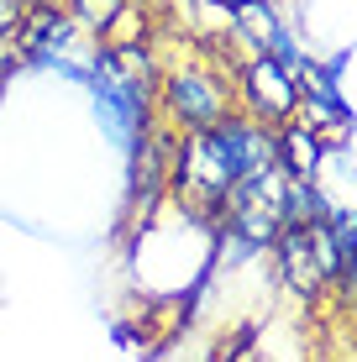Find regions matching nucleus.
I'll return each instance as SVG.
<instances>
[{"instance_id":"f257e3e1","label":"nucleus","mask_w":357,"mask_h":362,"mask_svg":"<svg viewBox=\"0 0 357 362\" xmlns=\"http://www.w3.org/2000/svg\"><path fill=\"white\" fill-rule=\"evenodd\" d=\"M279 163L274 158V127L268 121H252L247 110H231L216 127H194L174 136V158H168V194L179 199L184 210L205 216L216 226V210L226 189L242 179V173Z\"/></svg>"},{"instance_id":"f03ea898","label":"nucleus","mask_w":357,"mask_h":362,"mask_svg":"<svg viewBox=\"0 0 357 362\" xmlns=\"http://www.w3.org/2000/svg\"><path fill=\"white\" fill-rule=\"evenodd\" d=\"M237 110V90H231V64L205 58V64H163L153 90V116L174 132L216 127L221 116Z\"/></svg>"},{"instance_id":"7ed1b4c3","label":"nucleus","mask_w":357,"mask_h":362,"mask_svg":"<svg viewBox=\"0 0 357 362\" xmlns=\"http://www.w3.org/2000/svg\"><path fill=\"white\" fill-rule=\"evenodd\" d=\"M231 90H237V110H247L252 121H268V127L289 121L300 105V84L274 53H247L242 64H231Z\"/></svg>"},{"instance_id":"20e7f679","label":"nucleus","mask_w":357,"mask_h":362,"mask_svg":"<svg viewBox=\"0 0 357 362\" xmlns=\"http://www.w3.org/2000/svg\"><path fill=\"white\" fill-rule=\"evenodd\" d=\"M268 252H274V273H279V289L289 299H300V305H321L331 279L321 268V257H315V242H310V221H284L279 236L268 242Z\"/></svg>"},{"instance_id":"39448f33","label":"nucleus","mask_w":357,"mask_h":362,"mask_svg":"<svg viewBox=\"0 0 357 362\" xmlns=\"http://www.w3.org/2000/svg\"><path fill=\"white\" fill-rule=\"evenodd\" d=\"M326 153L331 147L315 132H305L300 121H279L274 127V158H279V168H284L289 179H321Z\"/></svg>"},{"instance_id":"423d86ee","label":"nucleus","mask_w":357,"mask_h":362,"mask_svg":"<svg viewBox=\"0 0 357 362\" xmlns=\"http://www.w3.org/2000/svg\"><path fill=\"white\" fill-rule=\"evenodd\" d=\"M289 121H300L305 132H315L326 147L352 142V116H347V105H341V95H300V105H294Z\"/></svg>"},{"instance_id":"0eeeda50","label":"nucleus","mask_w":357,"mask_h":362,"mask_svg":"<svg viewBox=\"0 0 357 362\" xmlns=\"http://www.w3.org/2000/svg\"><path fill=\"white\" fill-rule=\"evenodd\" d=\"M27 6H69V0H27Z\"/></svg>"},{"instance_id":"6e6552de","label":"nucleus","mask_w":357,"mask_h":362,"mask_svg":"<svg viewBox=\"0 0 357 362\" xmlns=\"http://www.w3.org/2000/svg\"><path fill=\"white\" fill-rule=\"evenodd\" d=\"M226 6H247V0H226Z\"/></svg>"}]
</instances>
